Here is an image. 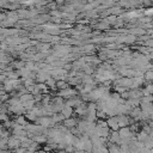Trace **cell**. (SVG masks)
I'll use <instances>...</instances> for the list:
<instances>
[{"label":"cell","mask_w":153,"mask_h":153,"mask_svg":"<svg viewBox=\"0 0 153 153\" xmlns=\"http://www.w3.org/2000/svg\"><path fill=\"white\" fill-rule=\"evenodd\" d=\"M107 123H108L109 128H111L112 130H119V129L121 128V127H120V124H119V120H117V116H116V117H115V116H110V117L108 119Z\"/></svg>","instance_id":"obj_1"},{"label":"cell","mask_w":153,"mask_h":153,"mask_svg":"<svg viewBox=\"0 0 153 153\" xmlns=\"http://www.w3.org/2000/svg\"><path fill=\"white\" fill-rule=\"evenodd\" d=\"M76 92L74 91V90H72V89H64V90H61L60 91V93H59V96H61V97H67V98H71V97H73V96L75 94Z\"/></svg>","instance_id":"obj_2"},{"label":"cell","mask_w":153,"mask_h":153,"mask_svg":"<svg viewBox=\"0 0 153 153\" xmlns=\"http://www.w3.org/2000/svg\"><path fill=\"white\" fill-rule=\"evenodd\" d=\"M117 120H119L120 127H126V126L129 124V119L124 114H119L117 115Z\"/></svg>","instance_id":"obj_3"},{"label":"cell","mask_w":153,"mask_h":153,"mask_svg":"<svg viewBox=\"0 0 153 153\" xmlns=\"http://www.w3.org/2000/svg\"><path fill=\"white\" fill-rule=\"evenodd\" d=\"M38 122H40L43 127H50V126L55 124L54 120H53V119H48V117H42V119L38 120Z\"/></svg>","instance_id":"obj_4"},{"label":"cell","mask_w":153,"mask_h":153,"mask_svg":"<svg viewBox=\"0 0 153 153\" xmlns=\"http://www.w3.org/2000/svg\"><path fill=\"white\" fill-rule=\"evenodd\" d=\"M61 112L65 115L66 119H68V117H71V115H72V112H73V109H72V107H69V105H67V104L65 103V107L62 108Z\"/></svg>","instance_id":"obj_5"},{"label":"cell","mask_w":153,"mask_h":153,"mask_svg":"<svg viewBox=\"0 0 153 153\" xmlns=\"http://www.w3.org/2000/svg\"><path fill=\"white\" fill-rule=\"evenodd\" d=\"M64 124L67 127V128H73V127H75V124H76V121L74 120V119H71V117H68V119H65V121H64Z\"/></svg>","instance_id":"obj_6"},{"label":"cell","mask_w":153,"mask_h":153,"mask_svg":"<svg viewBox=\"0 0 153 153\" xmlns=\"http://www.w3.org/2000/svg\"><path fill=\"white\" fill-rule=\"evenodd\" d=\"M149 137V134L146 132V130H142V132H140L139 134H138V137H137V139L139 140V141H141V142H145L146 141V139Z\"/></svg>","instance_id":"obj_7"},{"label":"cell","mask_w":153,"mask_h":153,"mask_svg":"<svg viewBox=\"0 0 153 153\" xmlns=\"http://www.w3.org/2000/svg\"><path fill=\"white\" fill-rule=\"evenodd\" d=\"M32 94H34V93H23L19 98H21V101H22L23 103H25V102H28V101H30V99L34 98V96H32Z\"/></svg>","instance_id":"obj_8"},{"label":"cell","mask_w":153,"mask_h":153,"mask_svg":"<svg viewBox=\"0 0 153 153\" xmlns=\"http://www.w3.org/2000/svg\"><path fill=\"white\" fill-rule=\"evenodd\" d=\"M117 16H115V14H110L109 17H107L105 18V21L109 23V24H115V23H116L117 22Z\"/></svg>","instance_id":"obj_9"},{"label":"cell","mask_w":153,"mask_h":153,"mask_svg":"<svg viewBox=\"0 0 153 153\" xmlns=\"http://www.w3.org/2000/svg\"><path fill=\"white\" fill-rule=\"evenodd\" d=\"M46 83H47V85H48V86H49L50 89H53V90H55V89L57 87V86H56V82H55V78H54V79L49 78V79H48V80H47Z\"/></svg>","instance_id":"obj_10"},{"label":"cell","mask_w":153,"mask_h":153,"mask_svg":"<svg viewBox=\"0 0 153 153\" xmlns=\"http://www.w3.org/2000/svg\"><path fill=\"white\" fill-rule=\"evenodd\" d=\"M109 26H110V24H109V23H108V22L105 21V19H104V21H103V22H102L101 24H98V25H97V28H98V29H101V30H104V29H108Z\"/></svg>","instance_id":"obj_11"},{"label":"cell","mask_w":153,"mask_h":153,"mask_svg":"<svg viewBox=\"0 0 153 153\" xmlns=\"http://www.w3.org/2000/svg\"><path fill=\"white\" fill-rule=\"evenodd\" d=\"M50 16H53V17H61V16H64V13H61L60 11H57V10H51V12H50Z\"/></svg>","instance_id":"obj_12"},{"label":"cell","mask_w":153,"mask_h":153,"mask_svg":"<svg viewBox=\"0 0 153 153\" xmlns=\"http://www.w3.org/2000/svg\"><path fill=\"white\" fill-rule=\"evenodd\" d=\"M93 48H94V47H93V44H87V46H85V47H84V49H83V50H84V51H86V53H91V51L93 50Z\"/></svg>","instance_id":"obj_13"},{"label":"cell","mask_w":153,"mask_h":153,"mask_svg":"<svg viewBox=\"0 0 153 153\" xmlns=\"http://www.w3.org/2000/svg\"><path fill=\"white\" fill-rule=\"evenodd\" d=\"M144 14L145 16H153V7H151V9H147V10H145L144 11Z\"/></svg>","instance_id":"obj_14"},{"label":"cell","mask_w":153,"mask_h":153,"mask_svg":"<svg viewBox=\"0 0 153 153\" xmlns=\"http://www.w3.org/2000/svg\"><path fill=\"white\" fill-rule=\"evenodd\" d=\"M17 123H19V124H23V126H25V124H26L25 119H24V117H22V116L17 119Z\"/></svg>","instance_id":"obj_15"},{"label":"cell","mask_w":153,"mask_h":153,"mask_svg":"<svg viewBox=\"0 0 153 153\" xmlns=\"http://www.w3.org/2000/svg\"><path fill=\"white\" fill-rule=\"evenodd\" d=\"M57 5H64L65 4V0H56V1H55Z\"/></svg>","instance_id":"obj_16"}]
</instances>
